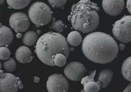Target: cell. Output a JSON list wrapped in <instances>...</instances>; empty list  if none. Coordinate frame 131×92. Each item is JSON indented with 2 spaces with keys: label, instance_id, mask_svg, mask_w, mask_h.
I'll list each match as a JSON object with an SVG mask.
<instances>
[{
  "label": "cell",
  "instance_id": "26",
  "mask_svg": "<svg viewBox=\"0 0 131 92\" xmlns=\"http://www.w3.org/2000/svg\"><path fill=\"white\" fill-rule=\"evenodd\" d=\"M123 92H131V84L129 83L128 86L124 89Z\"/></svg>",
  "mask_w": 131,
  "mask_h": 92
},
{
  "label": "cell",
  "instance_id": "2",
  "mask_svg": "<svg viewBox=\"0 0 131 92\" xmlns=\"http://www.w3.org/2000/svg\"><path fill=\"white\" fill-rule=\"evenodd\" d=\"M100 10L96 4L89 0H82L71 7L68 19L73 28L84 33L95 30L99 24L97 11Z\"/></svg>",
  "mask_w": 131,
  "mask_h": 92
},
{
  "label": "cell",
  "instance_id": "10",
  "mask_svg": "<svg viewBox=\"0 0 131 92\" xmlns=\"http://www.w3.org/2000/svg\"><path fill=\"white\" fill-rule=\"evenodd\" d=\"M102 6L105 12L111 16H116L122 12L125 6L123 0L102 1Z\"/></svg>",
  "mask_w": 131,
  "mask_h": 92
},
{
  "label": "cell",
  "instance_id": "32",
  "mask_svg": "<svg viewBox=\"0 0 131 92\" xmlns=\"http://www.w3.org/2000/svg\"><path fill=\"white\" fill-rule=\"evenodd\" d=\"M85 92V91H84V89H82V90H81V92Z\"/></svg>",
  "mask_w": 131,
  "mask_h": 92
},
{
  "label": "cell",
  "instance_id": "13",
  "mask_svg": "<svg viewBox=\"0 0 131 92\" xmlns=\"http://www.w3.org/2000/svg\"><path fill=\"white\" fill-rule=\"evenodd\" d=\"M113 75V72L110 69H104L100 72L97 81L100 83L101 89L107 87L112 80Z\"/></svg>",
  "mask_w": 131,
  "mask_h": 92
},
{
  "label": "cell",
  "instance_id": "5",
  "mask_svg": "<svg viewBox=\"0 0 131 92\" xmlns=\"http://www.w3.org/2000/svg\"><path fill=\"white\" fill-rule=\"evenodd\" d=\"M131 16H126L116 21L113 33L114 37L122 42L128 43L131 41Z\"/></svg>",
  "mask_w": 131,
  "mask_h": 92
},
{
  "label": "cell",
  "instance_id": "6",
  "mask_svg": "<svg viewBox=\"0 0 131 92\" xmlns=\"http://www.w3.org/2000/svg\"><path fill=\"white\" fill-rule=\"evenodd\" d=\"M23 87L19 78L0 70V92H16Z\"/></svg>",
  "mask_w": 131,
  "mask_h": 92
},
{
  "label": "cell",
  "instance_id": "1",
  "mask_svg": "<svg viewBox=\"0 0 131 92\" xmlns=\"http://www.w3.org/2000/svg\"><path fill=\"white\" fill-rule=\"evenodd\" d=\"M118 50L114 39L102 32L90 33L84 38L82 44L85 56L90 61L99 64H106L114 60Z\"/></svg>",
  "mask_w": 131,
  "mask_h": 92
},
{
  "label": "cell",
  "instance_id": "17",
  "mask_svg": "<svg viewBox=\"0 0 131 92\" xmlns=\"http://www.w3.org/2000/svg\"><path fill=\"white\" fill-rule=\"evenodd\" d=\"M31 1H7V3L9 6L15 9H24L27 7Z\"/></svg>",
  "mask_w": 131,
  "mask_h": 92
},
{
  "label": "cell",
  "instance_id": "30",
  "mask_svg": "<svg viewBox=\"0 0 131 92\" xmlns=\"http://www.w3.org/2000/svg\"><path fill=\"white\" fill-rule=\"evenodd\" d=\"M16 37L18 38H20L22 37V34L21 33H18L17 35H16Z\"/></svg>",
  "mask_w": 131,
  "mask_h": 92
},
{
  "label": "cell",
  "instance_id": "31",
  "mask_svg": "<svg viewBox=\"0 0 131 92\" xmlns=\"http://www.w3.org/2000/svg\"><path fill=\"white\" fill-rule=\"evenodd\" d=\"M1 68H2V65H1V63L0 62V70L1 69Z\"/></svg>",
  "mask_w": 131,
  "mask_h": 92
},
{
  "label": "cell",
  "instance_id": "20",
  "mask_svg": "<svg viewBox=\"0 0 131 92\" xmlns=\"http://www.w3.org/2000/svg\"><path fill=\"white\" fill-rule=\"evenodd\" d=\"M67 60L64 55L61 54H58L55 56L53 62L56 66L62 67L67 63Z\"/></svg>",
  "mask_w": 131,
  "mask_h": 92
},
{
  "label": "cell",
  "instance_id": "24",
  "mask_svg": "<svg viewBox=\"0 0 131 92\" xmlns=\"http://www.w3.org/2000/svg\"><path fill=\"white\" fill-rule=\"evenodd\" d=\"M49 4L53 8H60L64 6L67 3V1H48Z\"/></svg>",
  "mask_w": 131,
  "mask_h": 92
},
{
  "label": "cell",
  "instance_id": "4",
  "mask_svg": "<svg viewBox=\"0 0 131 92\" xmlns=\"http://www.w3.org/2000/svg\"><path fill=\"white\" fill-rule=\"evenodd\" d=\"M52 13L49 7L41 2L34 3L28 10L30 19L37 27L48 24L51 21Z\"/></svg>",
  "mask_w": 131,
  "mask_h": 92
},
{
  "label": "cell",
  "instance_id": "18",
  "mask_svg": "<svg viewBox=\"0 0 131 92\" xmlns=\"http://www.w3.org/2000/svg\"><path fill=\"white\" fill-rule=\"evenodd\" d=\"M83 87L85 92H98L101 89V85L97 81L89 82L86 84Z\"/></svg>",
  "mask_w": 131,
  "mask_h": 92
},
{
  "label": "cell",
  "instance_id": "29",
  "mask_svg": "<svg viewBox=\"0 0 131 92\" xmlns=\"http://www.w3.org/2000/svg\"><path fill=\"white\" fill-rule=\"evenodd\" d=\"M6 3V1L4 0H0V5H3Z\"/></svg>",
  "mask_w": 131,
  "mask_h": 92
},
{
  "label": "cell",
  "instance_id": "19",
  "mask_svg": "<svg viewBox=\"0 0 131 92\" xmlns=\"http://www.w3.org/2000/svg\"><path fill=\"white\" fill-rule=\"evenodd\" d=\"M3 67L6 71L12 72L16 69V63L14 59L10 58L3 63Z\"/></svg>",
  "mask_w": 131,
  "mask_h": 92
},
{
  "label": "cell",
  "instance_id": "22",
  "mask_svg": "<svg viewBox=\"0 0 131 92\" xmlns=\"http://www.w3.org/2000/svg\"><path fill=\"white\" fill-rule=\"evenodd\" d=\"M10 52L9 50L6 47H0V59L7 60L9 58Z\"/></svg>",
  "mask_w": 131,
  "mask_h": 92
},
{
  "label": "cell",
  "instance_id": "8",
  "mask_svg": "<svg viewBox=\"0 0 131 92\" xmlns=\"http://www.w3.org/2000/svg\"><path fill=\"white\" fill-rule=\"evenodd\" d=\"M86 72L85 67L78 62H72L68 63L64 71L67 77L73 81H78L82 80Z\"/></svg>",
  "mask_w": 131,
  "mask_h": 92
},
{
  "label": "cell",
  "instance_id": "9",
  "mask_svg": "<svg viewBox=\"0 0 131 92\" xmlns=\"http://www.w3.org/2000/svg\"><path fill=\"white\" fill-rule=\"evenodd\" d=\"M9 22L11 28L17 33L25 32L30 27V22L28 16L21 12L12 14L10 17Z\"/></svg>",
  "mask_w": 131,
  "mask_h": 92
},
{
  "label": "cell",
  "instance_id": "28",
  "mask_svg": "<svg viewBox=\"0 0 131 92\" xmlns=\"http://www.w3.org/2000/svg\"><path fill=\"white\" fill-rule=\"evenodd\" d=\"M34 82L35 83H39V81H40V78L37 76H34Z\"/></svg>",
  "mask_w": 131,
  "mask_h": 92
},
{
  "label": "cell",
  "instance_id": "16",
  "mask_svg": "<svg viewBox=\"0 0 131 92\" xmlns=\"http://www.w3.org/2000/svg\"><path fill=\"white\" fill-rule=\"evenodd\" d=\"M131 57L123 62L122 67V73L124 77L128 81H131Z\"/></svg>",
  "mask_w": 131,
  "mask_h": 92
},
{
  "label": "cell",
  "instance_id": "14",
  "mask_svg": "<svg viewBox=\"0 0 131 92\" xmlns=\"http://www.w3.org/2000/svg\"><path fill=\"white\" fill-rule=\"evenodd\" d=\"M37 38V34L35 31H30L24 34L22 38L23 42L26 45L31 46L36 43Z\"/></svg>",
  "mask_w": 131,
  "mask_h": 92
},
{
  "label": "cell",
  "instance_id": "3",
  "mask_svg": "<svg viewBox=\"0 0 131 92\" xmlns=\"http://www.w3.org/2000/svg\"><path fill=\"white\" fill-rule=\"evenodd\" d=\"M35 52L39 60L44 64L55 66V56L61 54L67 59L70 54L67 40L62 35L54 32H48L39 38L36 44Z\"/></svg>",
  "mask_w": 131,
  "mask_h": 92
},
{
  "label": "cell",
  "instance_id": "21",
  "mask_svg": "<svg viewBox=\"0 0 131 92\" xmlns=\"http://www.w3.org/2000/svg\"><path fill=\"white\" fill-rule=\"evenodd\" d=\"M65 26L62 21L61 20H58L53 22L51 26L50 27V28L56 32L61 33L63 31V29Z\"/></svg>",
  "mask_w": 131,
  "mask_h": 92
},
{
  "label": "cell",
  "instance_id": "15",
  "mask_svg": "<svg viewBox=\"0 0 131 92\" xmlns=\"http://www.w3.org/2000/svg\"><path fill=\"white\" fill-rule=\"evenodd\" d=\"M67 41L71 45L77 47L82 42V38L79 32L77 31H72L68 34Z\"/></svg>",
  "mask_w": 131,
  "mask_h": 92
},
{
  "label": "cell",
  "instance_id": "7",
  "mask_svg": "<svg viewBox=\"0 0 131 92\" xmlns=\"http://www.w3.org/2000/svg\"><path fill=\"white\" fill-rule=\"evenodd\" d=\"M46 86L49 92H68L70 84L63 75L54 74L48 77Z\"/></svg>",
  "mask_w": 131,
  "mask_h": 92
},
{
  "label": "cell",
  "instance_id": "12",
  "mask_svg": "<svg viewBox=\"0 0 131 92\" xmlns=\"http://www.w3.org/2000/svg\"><path fill=\"white\" fill-rule=\"evenodd\" d=\"M13 39V32L9 28L0 24V47L11 44Z\"/></svg>",
  "mask_w": 131,
  "mask_h": 92
},
{
  "label": "cell",
  "instance_id": "25",
  "mask_svg": "<svg viewBox=\"0 0 131 92\" xmlns=\"http://www.w3.org/2000/svg\"><path fill=\"white\" fill-rule=\"evenodd\" d=\"M131 0H128V1H127V3H126V7H127V9L130 13H131Z\"/></svg>",
  "mask_w": 131,
  "mask_h": 92
},
{
  "label": "cell",
  "instance_id": "27",
  "mask_svg": "<svg viewBox=\"0 0 131 92\" xmlns=\"http://www.w3.org/2000/svg\"><path fill=\"white\" fill-rule=\"evenodd\" d=\"M125 47V45L123 43H121L119 45V49L120 50L123 51L124 50Z\"/></svg>",
  "mask_w": 131,
  "mask_h": 92
},
{
  "label": "cell",
  "instance_id": "11",
  "mask_svg": "<svg viewBox=\"0 0 131 92\" xmlns=\"http://www.w3.org/2000/svg\"><path fill=\"white\" fill-rule=\"evenodd\" d=\"M15 57L17 61L21 63L30 62L33 59L31 50L25 46H21L16 51Z\"/></svg>",
  "mask_w": 131,
  "mask_h": 92
},
{
  "label": "cell",
  "instance_id": "23",
  "mask_svg": "<svg viewBox=\"0 0 131 92\" xmlns=\"http://www.w3.org/2000/svg\"><path fill=\"white\" fill-rule=\"evenodd\" d=\"M96 73V70L91 72L89 75H87L85 77H83L81 80V83L83 86L89 82L91 81H94L95 76Z\"/></svg>",
  "mask_w": 131,
  "mask_h": 92
}]
</instances>
